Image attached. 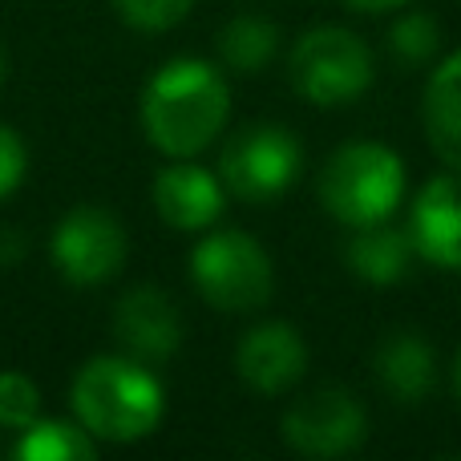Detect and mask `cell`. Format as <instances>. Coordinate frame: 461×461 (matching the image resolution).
I'll return each mask as SVG.
<instances>
[{"mask_svg":"<svg viewBox=\"0 0 461 461\" xmlns=\"http://www.w3.org/2000/svg\"><path fill=\"white\" fill-rule=\"evenodd\" d=\"M113 336L138 360H167L183 344V316L158 287H134L113 308Z\"/></svg>","mask_w":461,"mask_h":461,"instance_id":"30bf717a","label":"cell"},{"mask_svg":"<svg viewBox=\"0 0 461 461\" xmlns=\"http://www.w3.org/2000/svg\"><path fill=\"white\" fill-rule=\"evenodd\" d=\"M284 441L303 457H344L365 441V409L344 389H320L284 413Z\"/></svg>","mask_w":461,"mask_h":461,"instance_id":"ba28073f","label":"cell"},{"mask_svg":"<svg viewBox=\"0 0 461 461\" xmlns=\"http://www.w3.org/2000/svg\"><path fill=\"white\" fill-rule=\"evenodd\" d=\"M235 368L255 393L263 397H279L287 393L308 368V348H303L300 332L284 320H267L255 324L251 332L239 340Z\"/></svg>","mask_w":461,"mask_h":461,"instance_id":"9c48e42d","label":"cell"},{"mask_svg":"<svg viewBox=\"0 0 461 461\" xmlns=\"http://www.w3.org/2000/svg\"><path fill=\"white\" fill-rule=\"evenodd\" d=\"M292 81L312 105H344L373 86V53L348 29H312L295 41Z\"/></svg>","mask_w":461,"mask_h":461,"instance_id":"5b68a950","label":"cell"},{"mask_svg":"<svg viewBox=\"0 0 461 461\" xmlns=\"http://www.w3.org/2000/svg\"><path fill=\"white\" fill-rule=\"evenodd\" d=\"M279 49V29L259 16H239L219 32V57L227 69L235 73H255L276 57Z\"/></svg>","mask_w":461,"mask_h":461,"instance_id":"2e32d148","label":"cell"},{"mask_svg":"<svg viewBox=\"0 0 461 461\" xmlns=\"http://www.w3.org/2000/svg\"><path fill=\"white\" fill-rule=\"evenodd\" d=\"M376 381L401 405H417L433 393L438 381V365H433V348L413 332H397L376 348Z\"/></svg>","mask_w":461,"mask_h":461,"instance_id":"4fadbf2b","label":"cell"},{"mask_svg":"<svg viewBox=\"0 0 461 461\" xmlns=\"http://www.w3.org/2000/svg\"><path fill=\"white\" fill-rule=\"evenodd\" d=\"M413 255H417L413 235L397 230V227H384V223L357 227V235L344 247V263L352 267V276L365 279V284H376V287L401 284V279L409 276Z\"/></svg>","mask_w":461,"mask_h":461,"instance_id":"5bb4252c","label":"cell"},{"mask_svg":"<svg viewBox=\"0 0 461 461\" xmlns=\"http://www.w3.org/2000/svg\"><path fill=\"white\" fill-rule=\"evenodd\" d=\"M425 130L441 162L461 170V53L441 61L425 86Z\"/></svg>","mask_w":461,"mask_h":461,"instance_id":"9a60e30c","label":"cell"},{"mask_svg":"<svg viewBox=\"0 0 461 461\" xmlns=\"http://www.w3.org/2000/svg\"><path fill=\"white\" fill-rule=\"evenodd\" d=\"M0 81H5V57H0Z\"/></svg>","mask_w":461,"mask_h":461,"instance_id":"cb8c5ba5","label":"cell"},{"mask_svg":"<svg viewBox=\"0 0 461 461\" xmlns=\"http://www.w3.org/2000/svg\"><path fill=\"white\" fill-rule=\"evenodd\" d=\"M41 413V389L24 373H0V429H29Z\"/></svg>","mask_w":461,"mask_h":461,"instance_id":"d6986e66","label":"cell"},{"mask_svg":"<svg viewBox=\"0 0 461 461\" xmlns=\"http://www.w3.org/2000/svg\"><path fill=\"white\" fill-rule=\"evenodd\" d=\"M194 0H113L118 16L130 24V29H142V32H162V29H175L186 13H191Z\"/></svg>","mask_w":461,"mask_h":461,"instance_id":"ffe728a7","label":"cell"},{"mask_svg":"<svg viewBox=\"0 0 461 461\" xmlns=\"http://www.w3.org/2000/svg\"><path fill=\"white\" fill-rule=\"evenodd\" d=\"M191 279L219 312H255L271 300V259L243 230H215L191 251Z\"/></svg>","mask_w":461,"mask_h":461,"instance_id":"277c9868","label":"cell"},{"mask_svg":"<svg viewBox=\"0 0 461 461\" xmlns=\"http://www.w3.org/2000/svg\"><path fill=\"white\" fill-rule=\"evenodd\" d=\"M438 45H441V29L429 13H409L389 29V49L405 65L429 61V57L438 53Z\"/></svg>","mask_w":461,"mask_h":461,"instance_id":"ac0fdd59","label":"cell"},{"mask_svg":"<svg viewBox=\"0 0 461 461\" xmlns=\"http://www.w3.org/2000/svg\"><path fill=\"white\" fill-rule=\"evenodd\" d=\"M154 211L175 230H207L223 215V183L191 162L167 167L154 178Z\"/></svg>","mask_w":461,"mask_h":461,"instance_id":"7c38bea8","label":"cell"},{"mask_svg":"<svg viewBox=\"0 0 461 461\" xmlns=\"http://www.w3.org/2000/svg\"><path fill=\"white\" fill-rule=\"evenodd\" d=\"M405 194V162L381 142H348L320 175V203L344 227H373L397 211Z\"/></svg>","mask_w":461,"mask_h":461,"instance_id":"3957f363","label":"cell"},{"mask_svg":"<svg viewBox=\"0 0 461 461\" xmlns=\"http://www.w3.org/2000/svg\"><path fill=\"white\" fill-rule=\"evenodd\" d=\"M409 235H413L417 255L433 267L461 271V170L438 175L417 194L413 215H409Z\"/></svg>","mask_w":461,"mask_h":461,"instance_id":"8fae6325","label":"cell"},{"mask_svg":"<svg viewBox=\"0 0 461 461\" xmlns=\"http://www.w3.org/2000/svg\"><path fill=\"white\" fill-rule=\"evenodd\" d=\"M24 170H29V150L21 134L13 126H0V203L24 183Z\"/></svg>","mask_w":461,"mask_h":461,"instance_id":"44dd1931","label":"cell"},{"mask_svg":"<svg viewBox=\"0 0 461 461\" xmlns=\"http://www.w3.org/2000/svg\"><path fill=\"white\" fill-rule=\"evenodd\" d=\"M13 454L21 461H86L94 457V441H89L86 425L32 421L29 429H21Z\"/></svg>","mask_w":461,"mask_h":461,"instance_id":"e0dca14e","label":"cell"},{"mask_svg":"<svg viewBox=\"0 0 461 461\" xmlns=\"http://www.w3.org/2000/svg\"><path fill=\"white\" fill-rule=\"evenodd\" d=\"M344 5L357 8V13H389V8H401L409 0H344Z\"/></svg>","mask_w":461,"mask_h":461,"instance_id":"7402d4cb","label":"cell"},{"mask_svg":"<svg viewBox=\"0 0 461 461\" xmlns=\"http://www.w3.org/2000/svg\"><path fill=\"white\" fill-rule=\"evenodd\" d=\"M167 397L150 368L126 357H97L73 381V413L89 438L126 446L158 429Z\"/></svg>","mask_w":461,"mask_h":461,"instance_id":"7a4b0ae2","label":"cell"},{"mask_svg":"<svg viewBox=\"0 0 461 461\" xmlns=\"http://www.w3.org/2000/svg\"><path fill=\"white\" fill-rule=\"evenodd\" d=\"M454 384H457V397H461V352H457V365H454Z\"/></svg>","mask_w":461,"mask_h":461,"instance_id":"603a6c76","label":"cell"},{"mask_svg":"<svg viewBox=\"0 0 461 461\" xmlns=\"http://www.w3.org/2000/svg\"><path fill=\"white\" fill-rule=\"evenodd\" d=\"M230 89L227 77L207 61L178 57L162 65L142 94V130L154 150L191 158L211 146L227 126Z\"/></svg>","mask_w":461,"mask_h":461,"instance_id":"6da1fadb","label":"cell"},{"mask_svg":"<svg viewBox=\"0 0 461 461\" xmlns=\"http://www.w3.org/2000/svg\"><path fill=\"white\" fill-rule=\"evenodd\" d=\"M303 150L284 126H247L223 146V186L243 203H271L295 183Z\"/></svg>","mask_w":461,"mask_h":461,"instance_id":"8992f818","label":"cell"},{"mask_svg":"<svg viewBox=\"0 0 461 461\" xmlns=\"http://www.w3.org/2000/svg\"><path fill=\"white\" fill-rule=\"evenodd\" d=\"M49 251H53L61 279H69L77 287H94L122 271V263H126V230L110 211L77 207L57 223Z\"/></svg>","mask_w":461,"mask_h":461,"instance_id":"52a82bcc","label":"cell"}]
</instances>
